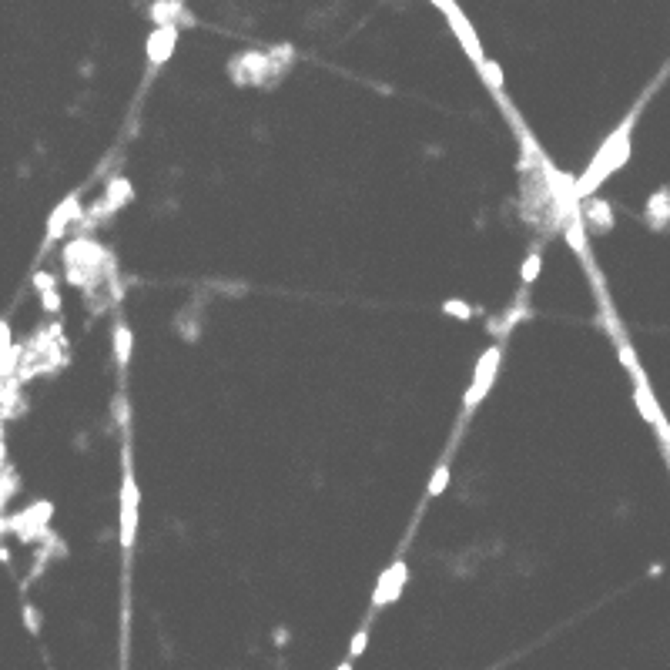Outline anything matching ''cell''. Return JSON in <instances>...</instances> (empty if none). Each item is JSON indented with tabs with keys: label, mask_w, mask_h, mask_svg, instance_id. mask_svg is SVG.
<instances>
[{
	"label": "cell",
	"mask_w": 670,
	"mask_h": 670,
	"mask_svg": "<svg viewBox=\"0 0 670 670\" xmlns=\"http://www.w3.org/2000/svg\"><path fill=\"white\" fill-rule=\"evenodd\" d=\"M131 195V184L124 182V178H114L111 182V188H107V208H118V205H124V198Z\"/></svg>",
	"instance_id": "9c48e42d"
},
{
	"label": "cell",
	"mask_w": 670,
	"mask_h": 670,
	"mask_svg": "<svg viewBox=\"0 0 670 670\" xmlns=\"http://www.w3.org/2000/svg\"><path fill=\"white\" fill-rule=\"evenodd\" d=\"M175 41H178V27H175V24H158V31H154L151 41H148V61L165 64L168 54L175 50Z\"/></svg>",
	"instance_id": "277c9868"
},
{
	"label": "cell",
	"mask_w": 670,
	"mask_h": 670,
	"mask_svg": "<svg viewBox=\"0 0 670 670\" xmlns=\"http://www.w3.org/2000/svg\"><path fill=\"white\" fill-rule=\"evenodd\" d=\"M366 640H369L366 630H359V634H355V640H352V650H349V660H355V657L366 650Z\"/></svg>",
	"instance_id": "4fadbf2b"
},
{
	"label": "cell",
	"mask_w": 670,
	"mask_h": 670,
	"mask_svg": "<svg viewBox=\"0 0 670 670\" xmlns=\"http://www.w3.org/2000/svg\"><path fill=\"white\" fill-rule=\"evenodd\" d=\"M496 366H500V349L493 346V349H486V355L479 359V366H476V379H472L470 392H466V409H472V406L489 392V382L496 376Z\"/></svg>",
	"instance_id": "3957f363"
},
{
	"label": "cell",
	"mask_w": 670,
	"mask_h": 670,
	"mask_svg": "<svg viewBox=\"0 0 670 670\" xmlns=\"http://www.w3.org/2000/svg\"><path fill=\"white\" fill-rule=\"evenodd\" d=\"M114 355H118L121 366H128V359H131V332H128V325L114 329Z\"/></svg>",
	"instance_id": "ba28073f"
},
{
	"label": "cell",
	"mask_w": 670,
	"mask_h": 670,
	"mask_svg": "<svg viewBox=\"0 0 670 670\" xmlns=\"http://www.w3.org/2000/svg\"><path fill=\"white\" fill-rule=\"evenodd\" d=\"M446 483H449V470H446V466H439V470L432 472V483H429V496H439L442 489H446Z\"/></svg>",
	"instance_id": "7c38bea8"
},
{
	"label": "cell",
	"mask_w": 670,
	"mask_h": 670,
	"mask_svg": "<svg viewBox=\"0 0 670 670\" xmlns=\"http://www.w3.org/2000/svg\"><path fill=\"white\" fill-rule=\"evenodd\" d=\"M402 583H406V563L399 560L392 570H385V573L379 577V587H376V607H385L389 600H396Z\"/></svg>",
	"instance_id": "5b68a950"
},
{
	"label": "cell",
	"mask_w": 670,
	"mask_h": 670,
	"mask_svg": "<svg viewBox=\"0 0 670 670\" xmlns=\"http://www.w3.org/2000/svg\"><path fill=\"white\" fill-rule=\"evenodd\" d=\"M446 312H449V315H456V319H470V308H466L463 302H449Z\"/></svg>",
	"instance_id": "5bb4252c"
},
{
	"label": "cell",
	"mask_w": 670,
	"mask_h": 670,
	"mask_svg": "<svg viewBox=\"0 0 670 670\" xmlns=\"http://www.w3.org/2000/svg\"><path fill=\"white\" fill-rule=\"evenodd\" d=\"M637 114H640V104L634 107V111H630V118H627V121L620 124L613 135H610L607 144L596 151L594 165L587 168V175H583V178L577 182V188H573V191H577V198H587V195L594 191L596 184L603 182V178H610V175H613V171H617V168L627 161V154H630V131H634V121H637Z\"/></svg>",
	"instance_id": "6da1fadb"
},
{
	"label": "cell",
	"mask_w": 670,
	"mask_h": 670,
	"mask_svg": "<svg viewBox=\"0 0 670 670\" xmlns=\"http://www.w3.org/2000/svg\"><path fill=\"white\" fill-rule=\"evenodd\" d=\"M540 265H543V259H540V255L533 252L530 259L523 261V268H519V278H523V282H536V275H540Z\"/></svg>",
	"instance_id": "8fae6325"
},
{
	"label": "cell",
	"mask_w": 670,
	"mask_h": 670,
	"mask_svg": "<svg viewBox=\"0 0 670 670\" xmlns=\"http://www.w3.org/2000/svg\"><path fill=\"white\" fill-rule=\"evenodd\" d=\"M339 670H352V660H346V664H339Z\"/></svg>",
	"instance_id": "9a60e30c"
},
{
	"label": "cell",
	"mask_w": 670,
	"mask_h": 670,
	"mask_svg": "<svg viewBox=\"0 0 670 670\" xmlns=\"http://www.w3.org/2000/svg\"><path fill=\"white\" fill-rule=\"evenodd\" d=\"M647 214L654 218L657 225H667V218H670V201H667V195H654V198H650V205H647Z\"/></svg>",
	"instance_id": "30bf717a"
},
{
	"label": "cell",
	"mask_w": 670,
	"mask_h": 670,
	"mask_svg": "<svg viewBox=\"0 0 670 670\" xmlns=\"http://www.w3.org/2000/svg\"><path fill=\"white\" fill-rule=\"evenodd\" d=\"M637 406L643 409V419L647 423H654V426L664 429V416H660V409L654 406V399H650V389H647V379L637 372Z\"/></svg>",
	"instance_id": "8992f818"
},
{
	"label": "cell",
	"mask_w": 670,
	"mask_h": 670,
	"mask_svg": "<svg viewBox=\"0 0 670 670\" xmlns=\"http://www.w3.org/2000/svg\"><path fill=\"white\" fill-rule=\"evenodd\" d=\"M135 530H137V486H135V472L124 470V496H121V547L131 549L135 543Z\"/></svg>",
	"instance_id": "7a4b0ae2"
},
{
	"label": "cell",
	"mask_w": 670,
	"mask_h": 670,
	"mask_svg": "<svg viewBox=\"0 0 670 670\" xmlns=\"http://www.w3.org/2000/svg\"><path fill=\"white\" fill-rule=\"evenodd\" d=\"M587 218L594 221V228H613V214H610V205L607 201H596V198H587Z\"/></svg>",
	"instance_id": "52a82bcc"
}]
</instances>
